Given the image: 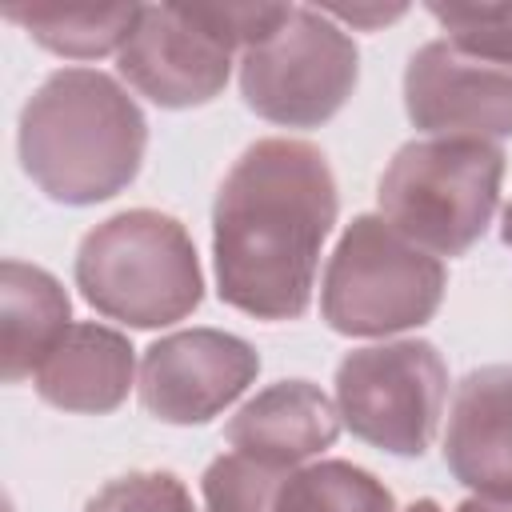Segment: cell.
Here are the masks:
<instances>
[{"label": "cell", "instance_id": "1", "mask_svg": "<svg viewBox=\"0 0 512 512\" xmlns=\"http://www.w3.org/2000/svg\"><path fill=\"white\" fill-rule=\"evenodd\" d=\"M336 212V176L316 144L288 136L248 144L212 204L220 300L256 320H300Z\"/></svg>", "mask_w": 512, "mask_h": 512}, {"label": "cell", "instance_id": "2", "mask_svg": "<svg viewBox=\"0 0 512 512\" xmlns=\"http://www.w3.org/2000/svg\"><path fill=\"white\" fill-rule=\"evenodd\" d=\"M20 164L56 204H100L124 192L144 164L148 120L100 68L52 72L20 108Z\"/></svg>", "mask_w": 512, "mask_h": 512}, {"label": "cell", "instance_id": "3", "mask_svg": "<svg viewBox=\"0 0 512 512\" xmlns=\"http://www.w3.org/2000/svg\"><path fill=\"white\" fill-rule=\"evenodd\" d=\"M72 280L108 320L164 328L204 300V272L188 228L156 208H128L100 220L76 248Z\"/></svg>", "mask_w": 512, "mask_h": 512}, {"label": "cell", "instance_id": "4", "mask_svg": "<svg viewBox=\"0 0 512 512\" xmlns=\"http://www.w3.org/2000/svg\"><path fill=\"white\" fill-rule=\"evenodd\" d=\"M504 184V152L492 140L428 136L388 160L380 216L432 256H464L492 224Z\"/></svg>", "mask_w": 512, "mask_h": 512}, {"label": "cell", "instance_id": "5", "mask_svg": "<svg viewBox=\"0 0 512 512\" xmlns=\"http://www.w3.org/2000/svg\"><path fill=\"white\" fill-rule=\"evenodd\" d=\"M276 20V4H140L116 68L160 108H200L224 92L232 56L260 44Z\"/></svg>", "mask_w": 512, "mask_h": 512}, {"label": "cell", "instance_id": "6", "mask_svg": "<svg viewBox=\"0 0 512 512\" xmlns=\"http://www.w3.org/2000/svg\"><path fill=\"white\" fill-rule=\"evenodd\" d=\"M448 288L440 256L412 244L384 216H356L320 280V316L340 336H392L436 316Z\"/></svg>", "mask_w": 512, "mask_h": 512}, {"label": "cell", "instance_id": "7", "mask_svg": "<svg viewBox=\"0 0 512 512\" xmlns=\"http://www.w3.org/2000/svg\"><path fill=\"white\" fill-rule=\"evenodd\" d=\"M356 80V40L324 8L288 4L284 20L240 52L244 104L280 128H320L348 104Z\"/></svg>", "mask_w": 512, "mask_h": 512}, {"label": "cell", "instance_id": "8", "mask_svg": "<svg viewBox=\"0 0 512 512\" xmlns=\"http://www.w3.org/2000/svg\"><path fill=\"white\" fill-rule=\"evenodd\" d=\"M448 364L428 340H392L336 364V408L352 436L392 456H424L440 432Z\"/></svg>", "mask_w": 512, "mask_h": 512}, {"label": "cell", "instance_id": "9", "mask_svg": "<svg viewBox=\"0 0 512 512\" xmlns=\"http://www.w3.org/2000/svg\"><path fill=\"white\" fill-rule=\"evenodd\" d=\"M260 352L220 328H184L160 336L140 360V404L164 424H208L248 392Z\"/></svg>", "mask_w": 512, "mask_h": 512}, {"label": "cell", "instance_id": "10", "mask_svg": "<svg viewBox=\"0 0 512 512\" xmlns=\"http://www.w3.org/2000/svg\"><path fill=\"white\" fill-rule=\"evenodd\" d=\"M404 112L432 136L504 140L512 136V68L428 40L404 68Z\"/></svg>", "mask_w": 512, "mask_h": 512}, {"label": "cell", "instance_id": "11", "mask_svg": "<svg viewBox=\"0 0 512 512\" xmlns=\"http://www.w3.org/2000/svg\"><path fill=\"white\" fill-rule=\"evenodd\" d=\"M448 472L488 500H512V364L472 368L448 408Z\"/></svg>", "mask_w": 512, "mask_h": 512}, {"label": "cell", "instance_id": "12", "mask_svg": "<svg viewBox=\"0 0 512 512\" xmlns=\"http://www.w3.org/2000/svg\"><path fill=\"white\" fill-rule=\"evenodd\" d=\"M340 408L308 380H276L228 420L224 440L268 468H304L340 436Z\"/></svg>", "mask_w": 512, "mask_h": 512}, {"label": "cell", "instance_id": "13", "mask_svg": "<svg viewBox=\"0 0 512 512\" xmlns=\"http://www.w3.org/2000/svg\"><path fill=\"white\" fill-rule=\"evenodd\" d=\"M132 352L136 348L124 332L96 320H80L40 360L32 376L36 396L60 412H84V416L116 412L132 388V372H136Z\"/></svg>", "mask_w": 512, "mask_h": 512}, {"label": "cell", "instance_id": "14", "mask_svg": "<svg viewBox=\"0 0 512 512\" xmlns=\"http://www.w3.org/2000/svg\"><path fill=\"white\" fill-rule=\"evenodd\" d=\"M0 328H4V380L36 376L40 360L72 328V300L64 284L24 260L0 264Z\"/></svg>", "mask_w": 512, "mask_h": 512}, {"label": "cell", "instance_id": "15", "mask_svg": "<svg viewBox=\"0 0 512 512\" xmlns=\"http://www.w3.org/2000/svg\"><path fill=\"white\" fill-rule=\"evenodd\" d=\"M140 4H112V8H20L8 4L4 20L20 24L40 48L72 60H96L120 52L132 36Z\"/></svg>", "mask_w": 512, "mask_h": 512}, {"label": "cell", "instance_id": "16", "mask_svg": "<svg viewBox=\"0 0 512 512\" xmlns=\"http://www.w3.org/2000/svg\"><path fill=\"white\" fill-rule=\"evenodd\" d=\"M272 512H396V500L368 468L320 460L284 476Z\"/></svg>", "mask_w": 512, "mask_h": 512}, {"label": "cell", "instance_id": "17", "mask_svg": "<svg viewBox=\"0 0 512 512\" xmlns=\"http://www.w3.org/2000/svg\"><path fill=\"white\" fill-rule=\"evenodd\" d=\"M284 476H288L284 468L256 464L240 452L216 456L200 480L204 512H272Z\"/></svg>", "mask_w": 512, "mask_h": 512}, {"label": "cell", "instance_id": "18", "mask_svg": "<svg viewBox=\"0 0 512 512\" xmlns=\"http://www.w3.org/2000/svg\"><path fill=\"white\" fill-rule=\"evenodd\" d=\"M428 12L452 48L512 68V4H428Z\"/></svg>", "mask_w": 512, "mask_h": 512}, {"label": "cell", "instance_id": "19", "mask_svg": "<svg viewBox=\"0 0 512 512\" xmlns=\"http://www.w3.org/2000/svg\"><path fill=\"white\" fill-rule=\"evenodd\" d=\"M84 512H196L192 492L172 472H128L108 480Z\"/></svg>", "mask_w": 512, "mask_h": 512}, {"label": "cell", "instance_id": "20", "mask_svg": "<svg viewBox=\"0 0 512 512\" xmlns=\"http://www.w3.org/2000/svg\"><path fill=\"white\" fill-rule=\"evenodd\" d=\"M324 12L336 16V20H348V24L376 28V24H388V20L404 16V4H396V8H324Z\"/></svg>", "mask_w": 512, "mask_h": 512}, {"label": "cell", "instance_id": "21", "mask_svg": "<svg viewBox=\"0 0 512 512\" xmlns=\"http://www.w3.org/2000/svg\"><path fill=\"white\" fill-rule=\"evenodd\" d=\"M456 512H512V500H488V496H468Z\"/></svg>", "mask_w": 512, "mask_h": 512}, {"label": "cell", "instance_id": "22", "mask_svg": "<svg viewBox=\"0 0 512 512\" xmlns=\"http://www.w3.org/2000/svg\"><path fill=\"white\" fill-rule=\"evenodd\" d=\"M500 240L512 248V200H508V208H504V220H500Z\"/></svg>", "mask_w": 512, "mask_h": 512}, {"label": "cell", "instance_id": "23", "mask_svg": "<svg viewBox=\"0 0 512 512\" xmlns=\"http://www.w3.org/2000/svg\"><path fill=\"white\" fill-rule=\"evenodd\" d=\"M404 512H440V504L436 500H412Z\"/></svg>", "mask_w": 512, "mask_h": 512}]
</instances>
